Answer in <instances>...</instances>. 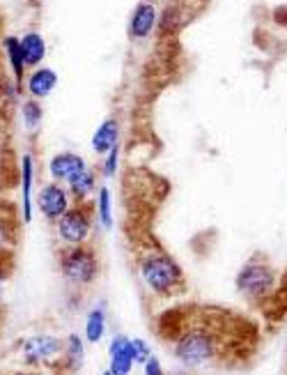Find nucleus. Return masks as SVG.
Wrapping results in <instances>:
<instances>
[{
  "label": "nucleus",
  "mask_w": 287,
  "mask_h": 375,
  "mask_svg": "<svg viewBox=\"0 0 287 375\" xmlns=\"http://www.w3.org/2000/svg\"><path fill=\"white\" fill-rule=\"evenodd\" d=\"M131 345H133V359L136 364H145L149 357H152V350L149 345L142 341V338H131Z\"/></svg>",
  "instance_id": "b1692460"
},
{
  "label": "nucleus",
  "mask_w": 287,
  "mask_h": 375,
  "mask_svg": "<svg viewBox=\"0 0 287 375\" xmlns=\"http://www.w3.org/2000/svg\"><path fill=\"white\" fill-rule=\"evenodd\" d=\"M55 88H57L55 69L44 67V64H39V67H35V69H28L26 81H24V90H26V95L30 99H37V102H41V99L51 97V92Z\"/></svg>",
  "instance_id": "9d476101"
},
{
  "label": "nucleus",
  "mask_w": 287,
  "mask_h": 375,
  "mask_svg": "<svg viewBox=\"0 0 287 375\" xmlns=\"http://www.w3.org/2000/svg\"><path fill=\"white\" fill-rule=\"evenodd\" d=\"M118 168H120V146H115L111 152L104 155V164H102V177L111 180L118 175Z\"/></svg>",
  "instance_id": "5701e85b"
},
{
  "label": "nucleus",
  "mask_w": 287,
  "mask_h": 375,
  "mask_svg": "<svg viewBox=\"0 0 287 375\" xmlns=\"http://www.w3.org/2000/svg\"><path fill=\"white\" fill-rule=\"evenodd\" d=\"M154 28H156V7L149 0H142V3L136 5L131 19H129V37L133 42H142L152 35Z\"/></svg>",
  "instance_id": "ddd939ff"
},
{
  "label": "nucleus",
  "mask_w": 287,
  "mask_h": 375,
  "mask_svg": "<svg viewBox=\"0 0 287 375\" xmlns=\"http://www.w3.org/2000/svg\"><path fill=\"white\" fill-rule=\"evenodd\" d=\"M57 272L62 281L74 290L90 288L102 274V261L95 247L78 244V247H62L57 254Z\"/></svg>",
  "instance_id": "7ed1b4c3"
},
{
  "label": "nucleus",
  "mask_w": 287,
  "mask_h": 375,
  "mask_svg": "<svg viewBox=\"0 0 287 375\" xmlns=\"http://www.w3.org/2000/svg\"><path fill=\"white\" fill-rule=\"evenodd\" d=\"M55 235L62 247L88 244L92 233V207L90 203H74L55 223Z\"/></svg>",
  "instance_id": "423d86ee"
},
{
  "label": "nucleus",
  "mask_w": 287,
  "mask_h": 375,
  "mask_svg": "<svg viewBox=\"0 0 287 375\" xmlns=\"http://www.w3.org/2000/svg\"><path fill=\"white\" fill-rule=\"evenodd\" d=\"M142 369H145V375H166V371H163V366L156 357H149L147 362L142 364Z\"/></svg>",
  "instance_id": "393cba45"
},
{
  "label": "nucleus",
  "mask_w": 287,
  "mask_h": 375,
  "mask_svg": "<svg viewBox=\"0 0 287 375\" xmlns=\"http://www.w3.org/2000/svg\"><path fill=\"white\" fill-rule=\"evenodd\" d=\"M95 214L102 228L109 230L113 226V193L109 189V184H102L97 189V196H95Z\"/></svg>",
  "instance_id": "aec40b11"
},
{
  "label": "nucleus",
  "mask_w": 287,
  "mask_h": 375,
  "mask_svg": "<svg viewBox=\"0 0 287 375\" xmlns=\"http://www.w3.org/2000/svg\"><path fill=\"white\" fill-rule=\"evenodd\" d=\"M109 357H111V375H129L133 369L136 359H133V345L131 338L124 334L113 336L111 348H109Z\"/></svg>",
  "instance_id": "4468645a"
},
{
  "label": "nucleus",
  "mask_w": 287,
  "mask_h": 375,
  "mask_svg": "<svg viewBox=\"0 0 287 375\" xmlns=\"http://www.w3.org/2000/svg\"><path fill=\"white\" fill-rule=\"evenodd\" d=\"M0 375H26V373H10V371H3Z\"/></svg>",
  "instance_id": "a878e982"
},
{
  "label": "nucleus",
  "mask_w": 287,
  "mask_h": 375,
  "mask_svg": "<svg viewBox=\"0 0 287 375\" xmlns=\"http://www.w3.org/2000/svg\"><path fill=\"white\" fill-rule=\"evenodd\" d=\"M62 348H64V341L60 336L39 331V334L26 336L24 341L19 343V359L21 364L30 371L55 369L57 359L62 355Z\"/></svg>",
  "instance_id": "39448f33"
},
{
  "label": "nucleus",
  "mask_w": 287,
  "mask_h": 375,
  "mask_svg": "<svg viewBox=\"0 0 287 375\" xmlns=\"http://www.w3.org/2000/svg\"><path fill=\"white\" fill-rule=\"evenodd\" d=\"M85 364V343L78 334H69L64 338L62 355L57 359L55 371L57 375H78Z\"/></svg>",
  "instance_id": "9b49d317"
},
{
  "label": "nucleus",
  "mask_w": 287,
  "mask_h": 375,
  "mask_svg": "<svg viewBox=\"0 0 287 375\" xmlns=\"http://www.w3.org/2000/svg\"><path fill=\"white\" fill-rule=\"evenodd\" d=\"M276 286V272L269 261L260 254L250 256L237 274V290L248 302H262L269 297Z\"/></svg>",
  "instance_id": "20e7f679"
},
{
  "label": "nucleus",
  "mask_w": 287,
  "mask_h": 375,
  "mask_svg": "<svg viewBox=\"0 0 287 375\" xmlns=\"http://www.w3.org/2000/svg\"><path fill=\"white\" fill-rule=\"evenodd\" d=\"M106 334V311L102 306L92 308L85 320V341L88 343H99Z\"/></svg>",
  "instance_id": "412c9836"
},
{
  "label": "nucleus",
  "mask_w": 287,
  "mask_h": 375,
  "mask_svg": "<svg viewBox=\"0 0 287 375\" xmlns=\"http://www.w3.org/2000/svg\"><path fill=\"white\" fill-rule=\"evenodd\" d=\"M19 122L28 136H37L41 125H44V106H41V102L26 97L19 104Z\"/></svg>",
  "instance_id": "6ab92c4d"
},
{
  "label": "nucleus",
  "mask_w": 287,
  "mask_h": 375,
  "mask_svg": "<svg viewBox=\"0 0 287 375\" xmlns=\"http://www.w3.org/2000/svg\"><path fill=\"white\" fill-rule=\"evenodd\" d=\"M19 205L0 203V251H14L19 244Z\"/></svg>",
  "instance_id": "2eb2a0df"
},
{
  "label": "nucleus",
  "mask_w": 287,
  "mask_h": 375,
  "mask_svg": "<svg viewBox=\"0 0 287 375\" xmlns=\"http://www.w3.org/2000/svg\"><path fill=\"white\" fill-rule=\"evenodd\" d=\"M67 189H69V196L74 203H88V200L95 196L97 189H99V177H97V171L95 168H85L81 171L78 175H74L67 182Z\"/></svg>",
  "instance_id": "f3484780"
},
{
  "label": "nucleus",
  "mask_w": 287,
  "mask_h": 375,
  "mask_svg": "<svg viewBox=\"0 0 287 375\" xmlns=\"http://www.w3.org/2000/svg\"><path fill=\"white\" fill-rule=\"evenodd\" d=\"M104 375H111V371H106V373H104Z\"/></svg>",
  "instance_id": "bb28decb"
},
{
  "label": "nucleus",
  "mask_w": 287,
  "mask_h": 375,
  "mask_svg": "<svg viewBox=\"0 0 287 375\" xmlns=\"http://www.w3.org/2000/svg\"><path fill=\"white\" fill-rule=\"evenodd\" d=\"M88 168V162H85L83 155L71 152V150H62V152H55L46 164L48 171V180L60 184H67L71 177L78 175L81 171Z\"/></svg>",
  "instance_id": "1a4fd4ad"
},
{
  "label": "nucleus",
  "mask_w": 287,
  "mask_h": 375,
  "mask_svg": "<svg viewBox=\"0 0 287 375\" xmlns=\"http://www.w3.org/2000/svg\"><path fill=\"white\" fill-rule=\"evenodd\" d=\"M19 44H21V53H24L28 69H35V67H39V64H44L48 46H46L44 35L39 30H26L19 37Z\"/></svg>",
  "instance_id": "dca6fc26"
},
{
  "label": "nucleus",
  "mask_w": 287,
  "mask_h": 375,
  "mask_svg": "<svg viewBox=\"0 0 287 375\" xmlns=\"http://www.w3.org/2000/svg\"><path fill=\"white\" fill-rule=\"evenodd\" d=\"M35 182H37V162H35V157L30 152H24L19 162V216H21V223L33 221Z\"/></svg>",
  "instance_id": "6e6552de"
},
{
  "label": "nucleus",
  "mask_w": 287,
  "mask_h": 375,
  "mask_svg": "<svg viewBox=\"0 0 287 375\" xmlns=\"http://www.w3.org/2000/svg\"><path fill=\"white\" fill-rule=\"evenodd\" d=\"M156 331L172 345L179 364L198 369L210 364L241 362L253 350V327L219 306H177L159 318Z\"/></svg>",
  "instance_id": "f257e3e1"
},
{
  "label": "nucleus",
  "mask_w": 287,
  "mask_h": 375,
  "mask_svg": "<svg viewBox=\"0 0 287 375\" xmlns=\"http://www.w3.org/2000/svg\"><path fill=\"white\" fill-rule=\"evenodd\" d=\"M71 205H74V200L69 196L67 184L53 182V180L41 184L37 189V196H35V207L48 223H55Z\"/></svg>",
  "instance_id": "0eeeda50"
},
{
  "label": "nucleus",
  "mask_w": 287,
  "mask_h": 375,
  "mask_svg": "<svg viewBox=\"0 0 287 375\" xmlns=\"http://www.w3.org/2000/svg\"><path fill=\"white\" fill-rule=\"evenodd\" d=\"M92 152L104 157L106 152H111L115 146H120V122L118 118H106L102 125L97 127V132L92 134Z\"/></svg>",
  "instance_id": "a211bd4d"
},
{
  "label": "nucleus",
  "mask_w": 287,
  "mask_h": 375,
  "mask_svg": "<svg viewBox=\"0 0 287 375\" xmlns=\"http://www.w3.org/2000/svg\"><path fill=\"white\" fill-rule=\"evenodd\" d=\"M14 270H17V256H14V251H0V306H3L5 288L12 281Z\"/></svg>",
  "instance_id": "4be33fe9"
},
{
  "label": "nucleus",
  "mask_w": 287,
  "mask_h": 375,
  "mask_svg": "<svg viewBox=\"0 0 287 375\" xmlns=\"http://www.w3.org/2000/svg\"><path fill=\"white\" fill-rule=\"evenodd\" d=\"M136 263H138L142 284L156 297H177L186 290L184 270L159 242H142L138 254H136Z\"/></svg>",
  "instance_id": "f03ea898"
},
{
  "label": "nucleus",
  "mask_w": 287,
  "mask_h": 375,
  "mask_svg": "<svg viewBox=\"0 0 287 375\" xmlns=\"http://www.w3.org/2000/svg\"><path fill=\"white\" fill-rule=\"evenodd\" d=\"M0 49H3V53L7 58V67H10L12 83L17 85V90L24 92V81H26L28 67H26L24 53H21L19 35H5V37L0 40Z\"/></svg>",
  "instance_id": "f8f14e48"
}]
</instances>
